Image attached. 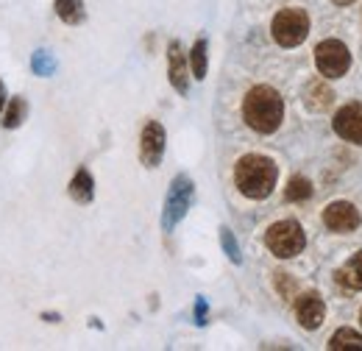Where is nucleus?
<instances>
[{
    "label": "nucleus",
    "instance_id": "obj_23",
    "mask_svg": "<svg viewBox=\"0 0 362 351\" xmlns=\"http://www.w3.org/2000/svg\"><path fill=\"white\" fill-rule=\"evenodd\" d=\"M334 3H337V6H351L354 0H334Z\"/></svg>",
    "mask_w": 362,
    "mask_h": 351
},
{
    "label": "nucleus",
    "instance_id": "obj_19",
    "mask_svg": "<svg viewBox=\"0 0 362 351\" xmlns=\"http://www.w3.org/2000/svg\"><path fill=\"white\" fill-rule=\"evenodd\" d=\"M189 70H192V79H206V40H198L189 50Z\"/></svg>",
    "mask_w": 362,
    "mask_h": 351
},
{
    "label": "nucleus",
    "instance_id": "obj_9",
    "mask_svg": "<svg viewBox=\"0 0 362 351\" xmlns=\"http://www.w3.org/2000/svg\"><path fill=\"white\" fill-rule=\"evenodd\" d=\"M296 318H298V323L304 329L315 332L317 326L323 323V318H326V301H323V296L315 293V290H307V293L296 296Z\"/></svg>",
    "mask_w": 362,
    "mask_h": 351
},
{
    "label": "nucleus",
    "instance_id": "obj_24",
    "mask_svg": "<svg viewBox=\"0 0 362 351\" xmlns=\"http://www.w3.org/2000/svg\"><path fill=\"white\" fill-rule=\"evenodd\" d=\"M360 323H362V309H360Z\"/></svg>",
    "mask_w": 362,
    "mask_h": 351
},
{
    "label": "nucleus",
    "instance_id": "obj_1",
    "mask_svg": "<svg viewBox=\"0 0 362 351\" xmlns=\"http://www.w3.org/2000/svg\"><path fill=\"white\" fill-rule=\"evenodd\" d=\"M243 117H245L248 129H254L257 134L279 132V126L284 120V98L268 84L248 89L245 100H243Z\"/></svg>",
    "mask_w": 362,
    "mask_h": 351
},
{
    "label": "nucleus",
    "instance_id": "obj_3",
    "mask_svg": "<svg viewBox=\"0 0 362 351\" xmlns=\"http://www.w3.org/2000/svg\"><path fill=\"white\" fill-rule=\"evenodd\" d=\"M265 246H268V251H271L273 257L293 260V257H298L304 251L307 234H304L298 220H279V223H273L271 229L265 231Z\"/></svg>",
    "mask_w": 362,
    "mask_h": 351
},
{
    "label": "nucleus",
    "instance_id": "obj_18",
    "mask_svg": "<svg viewBox=\"0 0 362 351\" xmlns=\"http://www.w3.org/2000/svg\"><path fill=\"white\" fill-rule=\"evenodd\" d=\"M28 115V103L23 98H11L6 112H3V129H17Z\"/></svg>",
    "mask_w": 362,
    "mask_h": 351
},
{
    "label": "nucleus",
    "instance_id": "obj_12",
    "mask_svg": "<svg viewBox=\"0 0 362 351\" xmlns=\"http://www.w3.org/2000/svg\"><path fill=\"white\" fill-rule=\"evenodd\" d=\"M304 103L313 112H326L334 103V92H332V87L326 81H313L310 87L304 89Z\"/></svg>",
    "mask_w": 362,
    "mask_h": 351
},
{
    "label": "nucleus",
    "instance_id": "obj_20",
    "mask_svg": "<svg viewBox=\"0 0 362 351\" xmlns=\"http://www.w3.org/2000/svg\"><path fill=\"white\" fill-rule=\"evenodd\" d=\"M221 243H223V248H226L231 263H240V260H243V257H240V246H237V240H234V234H231L228 229H221Z\"/></svg>",
    "mask_w": 362,
    "mask_h": 351
},
{
    "label": "nucleus",
    "instance_id": "obj_7",
    "mask_svg": "<svg viewBox=\"0 0 362 351\" xmlns=\"http://www.w3.org/2000/svg\"><path fill=\"white\" fill-rule=\"evenodd\" d=\"M165 142H168V134L162 129V123L156 120H148L145 129L139 134V159L145 168H156L165 156Z\"/></svg>",
    "mask_w": 362,
    "mask_h": 351
},
{
    "label": "nucleus",
    "instance_id": "obj_2",
    "mask_svg": "<svg viewBox=\"0 0 362 351\" xmlns=\"http://www.w3.org/2000/svg\"><path fill=\"white\" fill-rule=\"evenodd\" d=\"M276 178H279V168L271 156H262V154H248L237 162L234 168V184L237 190L251 198V201H262L268 198L276 187Z\"/></svg>",
    "mask_w": 362,
    "mask_h": 351
},
{
    "label": "nucleus",
    "instance_id": "obj_6",
    "mask_svg": "<svg viewBox=\"0 0 362 351\" xmlns=\"http://www.w3.org/2000/svg\"><path fill=\"white\" fill-rule=\"evenodd\" d=\"M315 67L326 79H340L351 67V53L340 40H323L315 47Z\"/></svg>",
    "mask_w": 362,
    "mask_h": 351
},
{
    "label": "nucleus",
    "instance_id": "obj_13",
    "mask_svg": "<svg viewBox=\"0 0 362 351\" xmlns=\"http://www.w3.org/2000/svg\"><path fill=\"white\" fill-rule=\"evenodd\" d=\"M70 198L78 201V204H90L95 198V181H92V173L87 168H78L73 181H70Z\"/></svg>",
    "mask_w": 362,
    "mask_h": 351
},
{
    "label": "nucleus",
    "instance_id": "obj_17",
    "mask_svg": "<svg viewBox=\"0 0 362 351\" xmlns=\"http://www.w3.org/2000/svg\"><path fill=\"white\" fill-rule=\"evenodd\" d=\"M56 14L67 25H78L84 20V0H56Z\"/></svg>",
    "mask_w": 362,
    "mask_h": 351
},
{
    "label": "nucleus",
    "instance_id": "obj_15",
    "mask_svg": "<svg viewBox=\"0 0 362 351\" xmlns=\"http://www.w3.org/2000/svg\"><path fill=\"white\" fill-rule=\"evenodd\" d=\"M329 349L332 351H362V335L360 332H354V329H349V326H343V329H337V332L332 335Z\"/></svg>",
    "mask_w": 362,
    "mask_h": 351
},
{
    "label": "nucleus",
    "instance_id": "obj_16",
    "mask_svg": "<svg viewBox=\"0 0 362 351\" xmlns=\"http://www.w3.org/2000/svg\"><path fill=\"white\" fill-rule=\"evenodd\" d=\"M284 198H287L290 204H301V201L313 198V184H310V178H304V176H293L290 184L284 187Z\"/></svg>",
    "mask_w": 362,
    "mask_h": 351
},
{
    "label": "nucleus",
    "instance_id": "obj_14",
    "mask_svg": "<svg viewBox=\"0 0 362 351\" xmlns=\"http://www.w3.org/2000/svg\"><path fill=\"white\" fill-rule=\"evenodd\" d=\"M337 282L346 284L349 290H362V251H357V254L346 263V267L337 273Z\"/></svg>",
    "mask_w": 362,
    "mask_h": 351
},
{
    "label": "nucleus",
    "instance_id": "obj_10",
    "mask_svg": "<svg viewBox=\"0 0 362 351\" xmlns=\"http://www.w3.org/2000/svg\"><path fill=\"white\" fill-rule=\"evenodd\" d=\"M334 134L354 142V145H362V103H346L343 109H337L334 120Z\"/></svg>",
    "mask_w": 362,
    "mask_h": 351
},
{
    "label": "nucleus",
    "instance_id": "obj_5",
    "mask_svg": "<svg viewBox=\"0 0 362 351\" xmlns=\"http://www.w3.org/2000/svg\"><path fill=\"white\" fill-rule=\"evenodd\" d=\"M192 195H195V187H192L189 176H176L173 184H170V190H168V198H165V212H162L165 231H173L176 223L187 215V209L192 204Z\"/></svg>",
    "mask_w": 362,
    "mask_h": 351
},
{
    "label": "nucleus",
    "instance_id": "obj_4",
    "mask_svg": "<svg viewBox=\"0 0 362 351\" xmlns=\"http://www.w3.org/2000/svg\"><path fill=\"white\" fill-rule=\"evenodd\" d=\"M271 34L281 47L301 45L307 40V34H310V14L304 8H281L273 17Z\"/></svg>",
    "mask_w": 362,
    "mask_h": 351
},
{
    "label": "nucleus",
    "instance_id": "obj_11",
    "mask_svg": "<svg viewBox=\"0 0 362 351\" xmlns=\"http://www.w3.org/2000/svg\"><path fill=\"white\" fill-rule=\"evenodd\" d=\"M168 76H170V84L179 95L189 92V70H187V56L181 50V42H170L168 47Z\"/></svg>",
    "mask_w": 362,
    "mask_h": 351
},
{
    "label": "nucleus",
    "instance_id": "obj_22",
    "mask_svg": "<svg viewBox=\"0 0 362 351\" xmlns=\"http://www.w3.org/2000/svg\"><path fill=\"white\" fill-rule=\"evenodd\" d=\"M3 106H6V95H3V81H0V112H3Z\"/></svg>",
    "mask_w": 362,
    "mask_h": 351
},
{
    "label": "nucleus",
    "instance_id": "obj_21",
    "mask_svg": "<svg viewBox=\"0 0 362 351\" xmlns=\"http://www.w3.org/2000/svg\"><path fill=\"white\" fill-rule=\"evenodd\" d=\"M276 290H279L284 299H293V293H296L293 276H290V273H276Z\"/></svg>",
    "mask_w": 362,
    "mask_h": 351
},
{
    "label": "nucleus",
    "instance_id": "obj_8",
    "mask_svg": "<svg viewBox=\"0 0 362 351\" xmlns=\"http://www.w3.org/2000/svg\"><path fill=\"white\" fill-rule=\"evenodd\" d=\"M323 223H326V229L329 231H334V234H349V231H357L360 229V209L354 207V204H349V201H334V204H329L326 209H323Z\"/></svg>",
    "mask_w": 362,
    "mask_h": 351
}]
</instances>
